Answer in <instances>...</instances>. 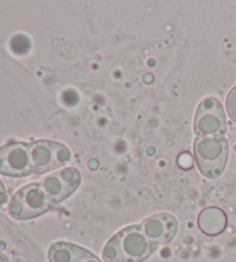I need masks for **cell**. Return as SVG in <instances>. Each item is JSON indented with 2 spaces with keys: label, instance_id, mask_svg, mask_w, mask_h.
Returning <instances> with one entry per match:
<instances>
[{
  "label": "cell",
  "instance_id": "obj_1",
  "mask_svg": "<svg viewBox=\"0 0 236 262\" xmlns=\"http://www.w3.org/2000/svg\"><path fill=\"white\" fill-rule=\"evenodd\" d=\"M156 250L139 225L122 229L106 243L102 252L105 262H143Z\"/></svg>",
  "mask_w": 236,
  "mask_h": 262
},
{
  "label": "cell",
  "instance_id": "obj_2",
  "mask_svg": "<svg viewBox=\"0 0 236 262\" xmlns=\"http://www.w3.org/2000/svg\"><path fill=\"white\" fill-rule=\"evenodd\" d=\"M194 157L204 177L219 178L228 161V141L225 137H197L194 143Z\"/></svg>",
  "mask_w": 236,
  "mask_h": 262
},
{
  "label": "cell",
  "instance_id": "obj_3",
  "mask_svg": "<svg viewBox=\"0 0 236 262\" xmlns=\"http://www.w3.org/2000/svg\"><path fill=\"white\" fill-rule=\"evenodd\" d=\"M53 207L40 183L20 188L8 202V213L13 219L31 220L43 215Z\"/></svg>",
  "mask_w": 236,
  "mask_h": 262
},
{
  "label": "cell",
  "instance_id": "obj_4",
  "mask_svg": "<svg viewBox=\"0 0 236 262\" xmlns=\"http://www.w3.org/2000/svg\"><path fill=\"white\" fill-rule=\"evenodd\" d=\"M33 173L44 174L63 168L72 159L67 146L51 140H37L29 143Z\"/></svg>",
  "mask_w": 236,
  "mask_h": 262
},
{
  "label": "cell",
  "instance_id": "obj_5",
  "mask_svg": "<svg viewBox=\"0 0 236 262\" xmlns=\"http://www.w3.org/2000/svg\"><path fill=\"white\" fill-rule=\"evenodd\" d=\"M227 130L225 110L216 97H206L198 104L194 132L198 138L224 137Z\"/></svg>",
  "mask_w": 236,
  "mask_h": 262
},
{
  "label": "cell",
  "instance_id": "obj_6",
  "mask_svg": "<svg viewBox=\"0 0 236 262\" xmlns=\"http://www.w3.org/2000/svg\"><path fill=\"white\" fill-rule=\"evenodd\" d=\"M0 173L14 178L33 173L29 144L11 142L0 147Z\"/></svg>",
  "mask_w": 236,
  "mask_h": 262
},
{
  "label": "cell",
  "instance_id": "obj_7",
  "mask_svg": "<svg viewBox=\"0 0 236 262\" xmlns=\"http://www.w3.org/2000/svg\"><path fill=\"white\" fill-rule=\"evenodd\" d=\"M81 182L82 177L80 171L70 166L45 177L40 182V186L51 200L52 205L56 206L70 196L79 188Z\"/></svg>",
  "mask_w": 236,
  "mask_h": 262
},
{
  "label": "cell",
  "instance_id": "obj_8",
  "mask_svg": "<svg viewBox=\"0 0 236 262\" xmlns=\"http://www.w3.org/2000/svg\"><path fill=\"white\" fill-rule=\"evenodd\" d=\"M139 228L154 248H158L173 241L178 232V221L171 214H156L145 219Z\"/></svg>",
  "mask_w": 236,
  "mask_h": 262
},
{
  "label": "cell",
  "instance_id": "obj_9",
  "mask_svg": "<svg viewBox=\"0 0 236 262\" xmlns=\"http://www.w3.org/2000/svg\"><path fill=\"white\" fill-rule=\"evenodd\" d=\"M50 262H102L85 248L70 243L58 242L49 248Z\"/></svg>",
  "mask_w": 236,
  "mask_h": 262
},
{
  "label": "cell",
  "instance_id": "obj_10",
  "mask_svg": "<svg viewBox=\"0 0 236 262\" xmlns=\"http://www.w3.org/2000/svg\"><path fill=\"white\" fill-rule=\"evenodd\" d=\"M198 227L206 236H218L227 227V215L218 207L205 208L198 216Z\"/></svg>",
  "mask_w": 236,
  "mask_h": 262
},
{
  "label": "cell",
  "instance_id": "obj_11",
  "mask_svg": "<svg viewBox=\"0 0 236 262\" xmlns=\"http://www.w3.org/2000/svg\"><path fill=\"white\" fill-rule=\"evenodd\" d=\"M226 109L229 118L236 124V85L230 90L226 99Z\"/></svg>",
  "mask_w": 236,
  "mask_h": 262
},
{
  "label": "cell",
  "instance_id": "obj_12",
  "mask_svg": "<svg viewBox=\"0 0 236 262\" xmlns=\"http://www.w3.org/2000/svg\"><path fill=\"white\" fill-rule=\"evenodd\" d=\"M178 164L180 165V168L188 170L193 166V157L190 156V154L188 152L181 154L178 159Z\"/></svg>",
  "mask_w": 236,
  "mask_h": 262
},
{
  "label": "cell",
  "instance_id": "obj_13",
  "mask_svg": "<svg viewBox=\"0 0 236 262\" xmlns=\"http://www.w3.org/2000/svg\"><path fill=\"white\" fill-rule=\"evenodd\" d=\"M8 202V194L3 183L0 182V208L4 207Z\"/></svg>",
  "mask_w": 236,
  "mask_h": 262
},
{
  "label": "cell",
  "instance_id": "obj_14",
  "mask_svg": "<svg viewBox=\"0 0 236 262\" xmlns=\"http://www.w3.org/2000/svg\"><path fill=\"white\" fill-rule=\"evenodd\" d=\"M0 262H10L8 257L5 254H3L2 252H0Z\"/></svg>",
  "mask_w": 236,
  "mask_h": 262
}]
</instances>
